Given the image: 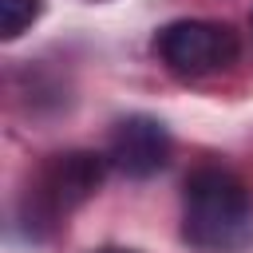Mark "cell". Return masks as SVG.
Here are the masks:
<instances>
[{
  "mask_svg": "<svg viewBox=\"0 0 253 253\" xmlns=\"http://www.w3.org/2000/svg\"><path fill=\"white\" fill-rule=\"evenodd\" d=\"M111 158L107 154H91V150H67L55 154L32 190V206L40 213V221H59L63 213H71L75 206H83L107 178Z\"/></svg>",
  "mask_w": 253,
  "mask_h": 253,
  "instance_id": "3",
  "label": "cell"
},
{
  "mask_svg": "<svg viewBox=\"0 0 253 253\" xmlns=\"http://www.w3.org/2000/svg\"><path fill=\"white\" fill-rule=\"evenodd\" d=\"M162 63L178 75H213L237 59V36L225 24L213 20H174L154 40Z\"/></svg>",
  "mask_w": 253,
  "mask_h": 253,
  "instance_id": "2",
  "label": "cell"
},
{
  "mask_svg": "<svg viewBox=\"0 0 253 253\" xmlns=\"http://www.w3.org/2000/svg\"><path fill=\"white\" fill-rule=\"evenodd\" d=\"M170 154H174V138H170V130H166L158 119H150V115H130V119H123V123L111 130V150H107V158H111V166H115L119 174H126V178H150V174H158V170L170 162Z\"/></svg>",
  "mask_w": 253,
  "mask_h": 253,
  "instance_id": "4",
  "label": "cell"
},
{
  "mask_svg": "<svg viewBox=\"0 0 253 253\" xmlns=\"http://www.w3.org/2000/svg\"><path fill=\"white\" fill-rule=\"evenodd\" d=\"M103 253H130V249H103Z\"/></svg>",
  "mask_w": 253,
  "mask_h": 253,
  "instance_id": "6",
  "label": "cell"
},
{
  "mask_svg": "<svg viewBox=\"0 0 253 253\" xmlns=\"http://www.w3.org/2000/svg\"><path fill=\"white\" fill-rule=\"evenodd\" d=\"M182 237L202 253H229L253 237V198L221 166H202L186 178Z\"/></svg>",
  "mask_w": 253,
  "mask_h": 253,
  "instance_id": "1",
  "label": "cell"
},
{
  "mask_svg": "<svg viewBox=\"0 0 253 253\" xmlns=\"http://www.w3.org/2000/svg\"><path fill=\"white\" fill-rule=\"evenodd\" d=\"M36 16H40V0H0V36L16 40L36 24Z\"/></svg>",
  "mask_w": 253,
  "mask_h": 253,
  "instance_id": "5",
  "label": "cell"
}]
</instances>
